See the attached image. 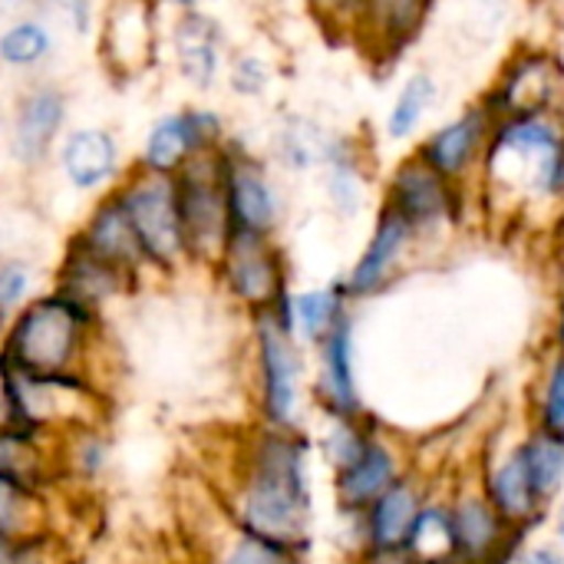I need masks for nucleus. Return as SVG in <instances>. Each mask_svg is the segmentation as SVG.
I'll return each mask as SVG.
<instances>
[{
	"label": "nucleus",
	"instance_id": "nucleus-1",
	"mask_svg": "<svg viewBox=\"0 0 564 564\" xmlns=\"http://www.w3.org/2000/svg\"><path fill=\"white\" fill-rule=\"evenodd\" d=\"M221 512L231 525L261 539L311 549V436L254 423L241 440L221 486Z\"/></svg>",
	"mask_w": 564,
	"mask_h": 564
},
{
	"label": "nucleus",
	"instance_id": "nucleus-2",
	"mask_svg": "<svg viewBox=\"0 0 564 564\" xmlns=\"http://www.w3.org/2000/svg\"><path fill=\"white\" fill-rule=\"evenodd\" d=\"M106 354V314L43 284L0 330V367L36 377H93ZM109 387V383H106Z\"/></svg>",
	"mask_w": 564,
	"mask_h": 564
},
{
	"label": "nucleus",
	"instance_id": "nucleus-3",
	"mask_svg": "<svg viewBox=\"0 0 564 564\" xmlns=\"http://www.w3.org/2000/svg\"><path fill=\"white\" fill-rule=\"evenodd\" d=\"M251 324V387L254 423L274 430H304L307 357L291 324V294L254 317Z\"/></svg>",
	"mask_w": 564,
	"mask_h": 564
},
{
	"label": "nucleus",
	"instance_id": "nucleus-4",
	"mask_svg": "<svg viewBox=\"0 0 564 564\" xmlns=\"http://www.w3.org/2000/svg\"><path fill=\"white\" fill-rule=\"evenodd\" d=\"M0 420L63 440L109 423V387L93 377H36L0 367Z\"/></svg>",
	"mask_w": 564,
	"mask_h": 564
},
{
	"label": "nucleus",
	"instance_id": "nucleus-5",
	"mask_svg": "<svg viewBox=\"0 0 564 564\" xmlns=\"http://www.w3.org/2000/svg\"><path fill=\"white\" fill-rule=\"evenodd\" d=\"M73 126V93L53 73L23 79L7 109L0 126V142L7 162L20 175H40L53 165V152L63 132Z\"/></svg>",
	"mask_w": 564,
	"mask_h": 564
},
{
	"label": "nucleus",
	"instance_id": "nucleus-6",
	"mask_svg": "<svg viewBox=\"0 0 564 564\" xmlns=\"http://www.w3.org/2000/svg\"><path fill=\"white\" fill-rule=\"evenodd\" d=\"M112 192L122 205L129 228H132V238L142 254V268H145L149 281L185 274L188 251H185V235H182V221H178L172 178L129 165V172L119 178V185Z\"/></svg>",
	"mask_w": 564,
	"mask_h": 564
},
{
	"label": "nucleus",
	"instance_id": "nucleus-7",
	"mask_svg": "<svg viewBox=\"0 0 564 564\" xmlns=\"http://www.w3.org/2000/svg\"><path fill=\"white\" fill-rule=\"evenodd\" d=\"M165 20L159 0H102L93 36L99 69L116 86H135L165 63Z\"/></svg>",
	"mask_w": 564,
	"mask_h": 564
},
{
	"label": "nucleus",
	"instance_id": "nucleus-8",
	"mask_svg": "<svg viewBox=\"0 0 564 564\" xmlns=\"http://www.w3.org/2000/svg\"><path fill=\"white\" fill-rule=\"evenodd\" d=\"M218 162L231 235L281 238L288 218V195L281 172L271 165V159L245 135L231 132L228 142L218 149Z\"/></svg>",
	"mask_w": 564,
	"mask_h": 564
},
{
	"label": "nucleus",
	"instance_id": "nucleus-9",
	"mask_svg": "<svg viewBox=\"0 0 564 564\" xmlns=\"http://www.w3.org/2000/svg\"><path fill=\"white\" fill-rule=\"evenodd\" d=\"M231 135L225 109L208 99H185L149 119L132 152V165L155 175H175L188 162L218 152Z\"/></svg>",
	"mask_w": 564,
	"mask_h": 564
},
{
	"label": "nucleus",
	"instance_id": "nucleus-10",
	"mask_svg": "<svg viewBox=\"0 0 564 564\" xmlns=\"http://www.w3.org/2000/svg\"><path fill=\"white\" fill-rule=\"evenodd\" d=\"M218 291L245 314L254 317L261 311L278 307L291 288V261L281 238H254V235H228L221 254L208 268Z\"/></svg>",
	"mask_w": 564,
	"mask_h": 564
},
{
	"label": "nucleus",
	"instance_id": "nucleus-11",
	"mask_svg": "<svg viewBox=\"0 0 564 564\" xmlns=\"http://www.w3.org/2000/svg\"><path fill=\"white\" fill-rule=\"evenodd\" d=\"M172 185H175V205H178V221L188 251V268L208 271L231 235L218 152L188 162L182 172L172 175Z\"/></svg>",
	"mask_w": 564,
	"mask_h": 564
},
{
	"label": "nucleus",
	"instance_id": "nucleus-12",
	"mask_svg": "<svg viewBox=\"0 0 564 564\" xmlns=\"http://www.w3.org/2000/svg\"><path fill=\"white\" fill-rule=\"evenodd\" d=\"M228 53H231V36L215 10L202 3L195 10L169 13L165 63L195 99H208L212 93L221 89Z\"/></svg>",
	"mask_w": 564,
	"mask_h": 564
},
{
	"label": "nucleus",
	"instance_id": "nucleus-13",
	"mask_svg": "<svg viewBox=\"0 0 564 564\" xmlns=\"http://www.w3.org/2000/svg\"><path fill=\"white\" fill-rule=\"evenodd\" d=\"M380 205L397 212L416 238L436 235V228L459 225L466 205V185L449 182L436 169H430L413 149L393 162L383 178Z\"/></svg>",
	"mask_w": 564,
	"mask_h": 564
},
{
	"label": "nucleus",
	"instance_id": "nucleus-14",
	"mask_svg": "<svg viewBox=\"0 0 564 564\" xmlns=\"http://www.w3.org/2000/svg\"><path fill=\"white\" fill-rule=\"evenodd\" d=\"M132 155L126 152L122 135L106 122H73L56 152H53V172L59 185L79 198H99L109 188L119 185V178L129 172Z\"/></svg>",
	"mask_w": 564,
	"mask_h": 564
},
{
	"label": "nucleus",
	"instance_id": "nucleus-15",
	"mask_svg": "<svg viewBox=\"0 0 564 564\" xmlns=\"http://www.w3.org/2000/svg\"><path fill=\"white\" fill-rule=\"evenodd\" d=\"M496 119L564 109V63L552 46H519L479 96Z\"/></svg>",
	"mask_w": 564,
	"mask_h": 564
},
{
	"label": "nucleus",
	"instance_id": "nucleus-16",
	"mask_svg": "<svg viewBox=\"0 0 564 564\" xmlns=\"http://www.w3.org/2000/svg\"><path fill=\"white\" fill-rule=\"evenodd\" d=\"M492 129H496V112L482 99H473L446 122L426 129L413 142V152L449 182L469 185L479 178Z\"/></svg>",
	"mask_w": 564,
	"mask_h": 564
},
{
	"label": "nucleus",
	"instance_id": "nucleus-17",
	"mask_svg": "<svg viewBox=\"0 0 564 564\" xmlns=\"http://www.w3.org/2000/svg\"><path fill=\"white\" fill-rule=\"evenodd\" d=\"M436 0H367L350 43L380 69H390L423 36Z\"/></svg>",
	"mask_w": 564,
	"mask_h": 564
},
{
	"label": "nucleus",
	"instance_id": "nucleus-18",
	"mask_svg": "<svg viewBox=\"0 0 564 564\" xmlns=\"http://www.w3.org/2000/svg\"><path fill=\"white\" fill-rule=\"evenodd\" d=\"M46 284H53V288L66 291L69 297H76V301H83V304H89V307L106 314L109 304L139 294L149 281H142V278H135V274H129V271L102 261V258H96L93 251H86L79 241H73L66 235L63 245H59V254H56V261L50 268V281Z\"/></svg>",
	"mask_w": 564,
	"mask_h": 564
},
{
	"label": "nucleus",
	"instance_id": "nucleus-19",
	"mask_svg": "<svg viewBox=\"0 0 564 564\" xmlns=\"http://www.w3.org/2000/svg\"><path fill=\"white\" fill-rule=\"evenodd\" d=\"M416 241L420 238L413 235V228L397 212L380 205L377 215H373V228H370V238H367L364 251L357 254L350 271L340 278L347 297L364 301V297L380 294L397 278L400 264L406 261V254L413 251Z\"/></svg>",
	"mask_w": 564,
	"mask_h": 564
},
{
	"label": "nucleus",
	"instance_id": "nucleus-20",
	"mask_svg": "<svg viewBox=\"0 0 564 564\" xmlns=\"http://www.w3.org/2000/svg\"><path fill=\"white\" fill-rule=\"evenodd\" d=\"M314 380L311 393L314 403L330 416V420H357L364 416L360 406V390H357V364H354V321L350 314L314 344Z\"/></svg>",
	"mask_w": 564,
	"mask_h": 564
},
{
	"label": "nucleus",
	"instance_id": "nucleus-21",
	"mask_svg": "<svg viewBox=\"0 0 564 564\" xmlns=\"http://www.w3.org/2000/svg\"><path fill=\"white\" fill-rule=\"evenodd\" d=\"M59 56V26L36 3L0 20V73L23 79L46 76Z\"/></svg>",
	"mask_w": 564,
	"mask_h": 564
},
{
	"label": "nucleus",
	"instance_id": "nucleus-22",
	"mask_svg": "<svg viewBox=\"0 0 564 564\" xmlns=\"http://www.w3.org/2000/svg\"><path fill=\"white\" fill-rule=\"evenodd\" d=\"M317 175H321V192L334 215L357 218L367 208V195L373 182H370V155L360 135L334 129Z\"/></svg>",
	"mask_w": 564,
	"mask_h": 564
},
{
	"label": "nucleus",
	"instance_id": "nucleus-23",
	"mask_svg": "<svg viewBox=\"0 0 564 564\" xmlns=\"http://www.w3.org/2000/svg\"><path fill=\"white\" fill-rule=\"evenodd\" d=\"M400 479V466L393 449L367 433L360 449L334 469V496L344 516H364L393 482Z\"/></svg>",
	"mask_w": 564,
	"mask_h": 564
},
{
	"label": "nucleus",
	"instance_id": "nucleus-24",
	"mask_svg": "<svg viewBox=\"0 0 564 564\" xmlns=\"http://www.w3.org/2000/svg\"><path fill=\"white\" fill-rule=\"evenodd\" d=\"M69 238L79 241L96 258H102V261H109V264H116V268L142 278V281H149V274L142 268V254H139L135 238H132V228H129V221L122 215V205H119L112 188L89 202L83 218L73 225Z\"/></svg>",
	"mask_w": 564,
	"mask_h": 564
},
{
	"label": "nucleus",
	"instance_id": "nucleus-25",
	"mask_svg": "<svg viewBox=\"0 0 564 564\" xmlns=\"http://www.w3.org/2000/svg\"><path fill=\"white\" fill-rule=\"evenodd\" d=\"M330 135H334V129H327L321 119L288 109L271 126L261 152L271 159V165L281 175H317Z\"/></svg>",
	"mask_w": 564,
	"mask_h": 564
},
{
	"label": "nucleus",
	"instance_id": "nucleus-26",
	"mask_svg": "<svg viewBox=\"0 0 564 564\" xmlns=\"http://www.w3.org/2000/svg\"><path fill=\"white\" fill-rule=\"evenodd\" d=\"M0 473L56 492L63 486L59 440H46L40 433L0 420Z\"/></svg>",
	"mask_w": 564,
	"mask_h": 564
},
{
	"label": "nucleus",
	"instance_id": "nucleus-27",
	"mask_svg": "<svg viewBox=\"0 0 564 564\" xmlns=\"http://www.w3.org/2000/svg\"><path fill=\"white\" fill-rule=\"evenodd\" d=\"M440 102V79L430 73V69H410L393 99H390V109L383 116V142L390 145H403V142H416L423 135V126L430 119V112L436 109Z\"/></svg>",
	"mask_w": 564,
	"mask_h": 564
},
{
	"label": "nucleus",
	"instance_id": "nucleus-28",
	"mask_svg": "<svg viewBox=\"0 0 564 564\" xmlns=\"http://www.w3.org/2000/svg\"><path fill=\"white\" fill-rule=\"evenodd\" d=\"M420 496L410 482L397 479L360 519L367 552H403L416 519H420Z\"/></svg>",
	"mask_w": 564,
	"mask_h": 564
},
{
	"label": "nucleus",
	"instance_id": "nucleus-29",
	"mask_svg": "<svg viewBox=\"0 0 564 564\" xmlns=\"http://www.w3.org/2000/svg\"><path fill=\"white\" fill-rule=\"evenodd\" d=\"M53 529V492L0 473V542L13 545Z\"/></svg>",
	"mask_w": 564,
	"mask_h": 564
},
{
	"label": "nucleus",
	"instance_id": "nucleus-30",
	"mask_svg": "<svg viewBox=\"0 0 564 564\" xmlns=\"http://www.w3.org/2000/svg\"><path fill=\"white\" fill-rule=\"evenodd\" d=\"M350 304L354 301L347 297L340 281L291 291V324H294L297 340L304 347H314L321 337H327L350 314Z\"/></svg>",
	"mask_w": 564,
	"mask_h": 564
},
{
	"label": "nucleus",
	"instance_id": "nucleus-31",
	"mask_svg": "<svg viewBox=\"0 0 564 564\" xmlns=\"http://www.w3.org/2000/svg\"><path fill=\"white\" fill-rule=\"evenodd\" d=\"M198 564H304V549H291L225 519V532L202 552Z\"/></svg>",
	"mask_w": 564,
	"mask_h": 564
},
{
	"label": "nucleus",
	"instance_id": "nucleus-32",
	"mask_svg": "<svg viewBox=\"0 0 564 564\" xmlns=\"http://www.w3.org/2000/svg\"><path fill=\"white\" fill-rule=\"evenodd\" d=\"M453 532H456V549L459 558L466 562H486L496 555L502 542V516L492 509L489 499L473 496L463 499L453 512Z\"/></svg>",
	"mask_w": 564,
	"mask_h": 564
},
{
	"label": "nucleus",
	"instance_id": "nucleus-33",
	"mask_svg": "<svg viewBox=\"0 0 564 564\" xmlns=\"http://www.w3.org/2000/svg\"><path fill=\"white\" fill-rule=\"evenodd\" d=\"M274 83H278V69L268 53L254 46H231L225 76H221V86L228 89V96L241 102H261L271 96Z\"/></svg>",
	"mask_w": 564,
	"mask_h": 564
},
{
	"label": "nucleus",
	"instance_id": "nucleus-34",
	"mask_svg": "<svg viewBox=\"0 0 564 564\" xmlns=\"http://www.w3.org/2000/svg\"><path fill=\"white\" fill-rule=\"evenodd\" d=\"M489 502L509 522H529V519L539 516L542 502H539V496H535V489L529 482V473H525L519 453L509 456L499 469H492V476H489Z\"/></svg>",
	"mask_w": 564,
	"mask_h": 564
},
{
	"label": "nucleus",
	"instance_id": "nucleus-35",
	"mask_svg": "<svg viewBox=\"0 0 564 564\" xmlns=\"http://www.w3.org/2000/svg\"><path fill=\"white\" fill-rule=\"evenodd\" d=\"M516 453L529 473L539 502L545 506L552 496H558V489L564 486V436L542 430L532 440H525Z\"/></svg>",
	"mask_w": 564,
	"mask_h": 564
},
{
	"label": "nucleus",
	"instance_id": "nucleus-36",
	"mask_svg": "<svg viewBox=\"0 0 564 564\" xmlns=\"http://www.w3.org/2000/svg\"><path fill=\"white\" fill-rule=\"evenodd\" d=\"M403 555L410 564H449L453 558H459L453 516L446 509L420 512V519L403 545Z\"/></svg>",
	"mask_w": 564,
	"mask_h": 564
},
{
	"label": "nucleus",
	"instance_id": "nucleus-37",
	"mask_svg": "<svg viewBox=\"0 0 564 564\" xmlns=\"http://www.w3.org/2000/svg\"><path fill=\"white\" fill-rule=\"evenodd\" d=\"M43 288L40 268L23 254H7L0 261V330L10 324V317Z\"/></svg>",
	"mask_w": 564,
	"mask_h": 564
},
{
	"label": "nucleus",
	"instance_id": "nucleus-38",
	"mask_svg": "<svg viewBox=\"0 0 564 564\" xmlns=\"http://www.w3.org/2000/svg\"><path fill=\"white\" fill-rule=\"evenodd\" d=\"M307 17L327 33L334 43H350V33L367 7V0H304Z\"/></svg>",
	"mask_w": 564,
	"mask_h": 564
},
{
	"label": "nucleus",
	"instance_id": "nucleus-39",
	"mask_svg": "<svg viewBox=\"0 0 564 564\" xmlns=\"http://www.w3.org/2000/svg\"><path fill=\"white\" fill-rule=\"evenodd\" d=\"M40 7L56 20V26L69 30L79 40H93L102 13V0H40Z\"/></svg>",
	"mask_w": 564,
	"mask_h": 564
},
{
	"label": "nucleus",
	"instance_id": "nucleus-40",
	"mask_svg": "<svg viewBox=\"0 0 564 564\" xmlns=\"http://www.w3.org/2000/svg\"><path fill=\"white\" fill-rule=\"evenodd\" d=\"M542 426L549 433L564 436V354L552 364L545 380V400H542Z\"/></svg>",
	"mask_w": 564,
	"mask_h": 564
},
{
	"label": "nucleus",
	"instance_id": "nucleus-41",
	"mask_svg": "<svg viewBox=\"0 0 564 564\" xmlns=\"http://www.w3.org/2000/svg\"><path fill=\"white\" fill-rule=\"evenodd\" d=\"M545 198H549V202H555V205H562L564 202V132H562L558 149H555V155H552V162H549Z\"/></svg>",
	"mask_w": 564,
	"mask_h": 564
},
{
	"label": "nucleus",
	"instance_id": "nucleus-42",
	"mask_svg": "<svg viewBox=\"0 0 564 564\" xmlns=\"http://www.w3.org/2000/svg\"><path fill=\"white\" fill-rule=\"evenodd\" d=\"M522 564H564V555H558L555 549H535L532 555H525Z\"/></svg>",
	"mask_w": 564,
	"mask_h": 564
},
{
	"label": "nucleus",
	"instance_id": "nucleus-43",
	"mask_svg": "<svg viewBox=\"0 0 564 564\" xmlns=\"http://www.w3.org/2000/svg\"><path fill=\"white\" fill-rule=\"evenodd\" d=\"M36 3H40V0H0V20L10 17V13L30 10V7H36Z\"/></svg>",
	"mask_w": 564,
	"mask_h": 564
},
{
	"label": "nucleus",
	"instance_id": "nucleus-44",
	"mask_svg": "<svg viewBox=\"0 0 564 564\" xmlns=\"http://www.w3.org/2000/svg\"><path fill=\"white\" fill-rule=\"evenodd\" d=\"M159 3H162L165 13H178V10H195V7H202L205 0H159Z\"/></svg>",
	"mask_w": 564,
	"mask_h": 564
},
{
	"label": "nucleus",
	"instance_id": "nucleus-45",
	"mask_svg": "<svg viewBox=\"0 0 564 564\" xmlns=\"http://www.w3.org/2000/svg\"><path fill=\"white\" fill-rule=\"evenodd\" d=\"M555 238H558V245L564 248V202L558 205V215H555Z\"/></svg>",
	"mask_w": 564,
	"mask_h": 564
},
{
	"label": "nucleus",
	"instance_id": "nucleus-46",
	"mask_svg": "<svg viewBox=\"0 0 564 564\" xmlns=\"http://www.w3.org/2000/svg\"><path fill=\"white\" fill-rule=\"evenodd\" d=\"M558 340H562V350H564V297H562V311H558Z\"/></svg>",
	"mask_w": 564,
	"mask_h": 564
},
{
	"label": "nucleus",
	"instance_id": "nucleus-47",
	"mask_svg": "<svg viewBox=\"0 0 564 564\" xmlns=\"http://www.w3.org/2000/svg\"><path fill=\"white\" fill-rule=\"evenodd\" d=\"M0 564H10V545L0 542Z\"/></svg>",
	"mask_w": 564,
	"mask_h": 564
},
{
	"label": "nucleus",
	"instance_id": "nucleus-48",
	"mask_svg": "<svg viewBox=\"0 0 564 564\" xmlns=\"http://www.w3.org/2000/svg\"><path fill=\"white\" fill-rule=\"evenodd\" d=\"M7 258V238H3V221H0V261Z\"/></svg>",
	"mask_w": 564,
	"mask_h": 564
},
{
	"label": "nucleus",
	"instance_id": "nucleus-49",
	"mask_svg": "<svg viewBox=\"0 0 564 564\" xmlns=\"http://www.w3.org/2000/svg\"><path fill=\"white\" fill-rule=\"evenodd\" d=\"M558 535H562V545H564V509H562V516H558Z\"/></svg>",
	"mask_w": 564,
	"mask_h": 564
},
{
	"label": "nucleus",
	"instance_id": "nucleus-50",
	"mask_svg": "<svg viewBox=\"0 0 564 564\" xmlns=\"http://www.w3.org/2000/svg\"><path fill=\"white\" fill-rule=\"evenodd\" d=\"M215 3H221V0H205V7H215Z\"/></svg>",
	"mask_w": 564,
	"mask_h": 564
},
{
	"label": "nucleus",
	"instance_id": "nucleus-51",
	"mask_svg": "<svg viewBox=\"0 0 564 564\" xmlns=\"http://www.w3.org/2000/svg\"><path fill=\"white\" fill-rule=\"evenodd\" d=\"M0 126H3V106H0Z\"/></svg>",
	"mask_w": 564,
	"mask_h": 564
}]
</instances>
